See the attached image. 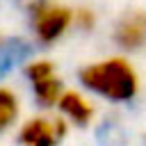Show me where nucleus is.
Instances as JSON below:
<instances>
[{
    "mask_svg": "<svg viewBox=\"0 0 146 146\" xmlns=\"http://www.w3.org/2000/svg\"><path fill=\"white\" fill-rule=\"evenodd\" d=\"M80 84L110 103H130L139 94V75L125 57H107L87 64L78 73Z\"/></svg>",
    "mask_w": 146,
    "mask_h": 146,
    "instance_id": "f257e3e1",
    "label": "nucleus"
},
{
    "mask_svg": "<svg viewBox=\"0 0 146 146\" xmlns=\"http://www.w3.org/2000/svg\"><path fill=\"white\" fill-rule=\"evenodd\" d=\"M23 73H25V80H27V84L32 89L34 100L41 107H55L59 103V98L64 96L66 89L62 87V80L57 78L52 62H48V59H32V62L25 64Z\"/></svg>",
    "mask_w": 146,
    "mask_h": 146,
    "instance_id": "7ed1b4c3",
    "label": "nucleus"
},
{
    "mask_svg": "<svg viewBox=\"0 0 146 146\" xmlns=\"http://www.w3.org/2000/svg\"><path fill=\"white\" fill-rule=\"evenodd\" d=\"M66 137V121L59 116H32L18 128L23 146H59Z\"/></svg>",
    "mask_w": 146,
    "mask_h": 146,
    "instance_id": "20e7f679",
    "label": "nucleus"
},
{
    "mask_svg": "<svg viewBox=\"0 0 146 146\" xmlns=\"http://www.w3.org/2000/svg\"><path fill=\"white\" fill-rule=\"evenodd\" d=\"M18 114H21L18 96H16L11 89L0 87V135L7 132V130L18 121Z\"/></svg>",
    "mask_w": 146,
    "mask_h": 146,
    "instance_id": "6e6552de",
    "label": "nucleus"
},
{
    "mask_svg": "<svg viewBox=\"0 0 146 146\" xmlns=\"http://www.w3.org/2000/svg\"><path fill=\"white\" fill-rule=\"evenodd\" d=\"M32 55V46L21 36H2L0 39V78L14 71Z\"/></svg>",
    "mask_w": 146,
    "mask_h": 146,
    "instance_id": "0eeeda50",
    "label": "nucleus"
},
{
    "mask_svg": "<svg viewBox=\"0 0 146 146\" xmlns=\"http://www.w3.org/2000/svg\"><path fill=\"white\" fill-rule=\"evenodd\" d=\"M114 41L121 50H139L146 46V14L144 11H128L119 18L114 27Z\"/></svg>",
    "mask_w": 146,
    "mask_h": 146,
    "instance_id": "39448f33",
    "label": "nucleus"
},
{
    "mask_svg": "<svg viewBox=\"0 0 146 146\" xmlns=\"http://www.w3.org/2000/svg\"><path fill=\"white\" fill-rule=\"evenodd\" d=\"M27 18L36 41L46 46L59 41L66 34V30L73 25V11L68 7L57 5L55 0H30Z\"/></svg>",
    "mask_w": 146,
    "mask_h": 146,
    "instance_id": "f03ea898",
    "label": "nucleus"
},
{
    "mask_svg": "<svg viewBox=\"0 0 146 146\" xmlns=\"http://www.w3.org/2000/svg\"><path fill=\"white\" fill-rule=\"evenodd\" d=\"M94 23H96V16H94L91 9L80 7V9L73 11V25H75V27H80V30H91Z\"/></svg>",
    "mask_w": 146,
    "mask_h": 146,
    "instance_id": "1a4fd4ad",
    "label": "nucleus"
},
{
    "mask_svg": "<svg viewBox=\"0 0 146 146\" xmlns=\"http://www.w3.org/2000/svg\"><path fill=\"white\" fill-rule=\"evenodd\" d=\"M57 110H59V114L64 116L66 123H73V125H80V128L89 125L91 119H94V105H91L89 98L82 96L80 91L66 89L64 96H62L59 103H57Z\"/></svg>",
    "mask_w": 146,
    "mask_h": 146,
    "instance_id": "423d86ee",
    "label": "nucleus"
}]
</instances>
